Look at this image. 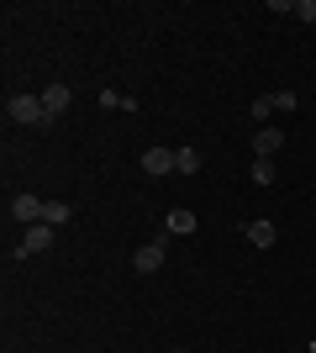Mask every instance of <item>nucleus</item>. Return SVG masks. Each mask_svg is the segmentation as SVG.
I'll return each instance as SVG.
<instances>
[{
	"label": "nucleus",
	"mask_w": 316,
	"mask_h": 353,
	"mask_svg": "<svg viewBox=\"0 0 316 353\" xmlns=\"http://www.w3.org/2000/svg\"><path fill=\"white\" fill-rule=\"evenodd\" d=\"M174 353H185V348H174Z\"/></svg>",
	"instance_id": "obj_17"
},
{
	"label": "nucleus",
	"mask_w": 316,
	"mask_h": 353,
	"mask_svg": "<svg viewBox=\"0 0 316 353\" xmlns=\"http://www.w3.org/2000/svg\"><path fill=\"white\" fill-rule=\"evenodd\" d=\"M69 105H74V90H69V85H48V90H43V111H48V121H59Z\"/></svg>",
	"instance_id": "obj_3"
},
{
	"label": "nucleus",
	"mask_w": 316,
	"mask_h": 353,
	"mask_svg": "<svg viewBox=\"0 0 316 353\" xmlns=\"http://www.w3.org/2000/svg\"><path fill=\"white\" fill-rule=\"evenodd\" d=\"M242 237H248V243H253V248H274V221H242Z\"/></svg>",
	"instance_id": "obj_9"
},
{
	"label": "nucleus",
	"mask_w": 316,
	"mask_h": 353,
	"mask_svg": "<svg viewBox=\"0 0 316 353\" xmlns=\"http://www.w3.org/2000/svg\"><path fill=\"white\" fill-rule=\"evenodd\" d=\"M11 221L37 227V221H43V201H37V195H11Z\"/></svg>",
	"instance_id": "obj_5"
},
{
	"label": "nucleus",
	"mask_w": 316,
	"mask_h": 353,
	"mask_svg": "<svg viewBox=\"0 0 316 353\" xmlns=\"http://www.w3.org/2000/svg\"><path fill=\"white\" fill-rule=\"evenodd\" d=\"M196 227H200V221H196V211H185V206H174V211L164 216V232H169V237H190Z\"/></svg>",
	"instance_id": "obj_7"
},
{
	"label": "nucleus",
	"mask_w": 316,
	"mask_h": 353,
	"mask_svg": "<svg viewBox=\"0 0 316 353\" xmlns=\"http://www.w3.org/2000/svg\"><path fill=\"white\" fill-rule=\"evenodd\" d=\"M69 216H74V206H69V201H43V221H48V227H63Z\"/></svg>",
	"instance_id": "obj_10"
},
{
	"label": "nucleus",
	"mask_w": 316,
	"mask_h": 353,
	"mask_svg": "<svg viewBox=\"0 0 316 353\" xmlns=\"http://www.w3.org/2000/svg\"><path fill=\"white\" fill-rule=\"evenodd\" d=\"M306 353H311V348H306Z\"/></svg>",
	"instance_id": "obj_18"
},
{
	"label": "nucleus",
	"mask_w": 316,
	"mask_h": 353,
	"mask_svg": "<svg viewBox=\"0 0 316 353\" xmlns=\"http://www.w3.org/2000/svg\"><path fill=\"white\" fill-rule=\"evenodd\" d=\"M248 179H253V185H274V163H269V159H253Z\"/></svg>",
	"instance_id": "obj_12"
},
{
	"label": "nucleus",
	"mask_w": 316,
	"mask_h": 353,
	"mask_svg": "<svg viewBox=\"0 0 316 353\" xmlns=\"http://www.w3.org/2000/svg\"><path fill=\"white\" fill-rule=\"evenodd\" d=\"M295 105H301L295 90H274V111H295Z\"/></svg>",
	"instance_id": "obj_13"
},
{
	"label": "nucleus",
	"mask_w": 316,
	"mask_h": 353,
	"mask_svg": "<svg viewBox=\"0 0 316 353\" xmlns=\"http://www.w3.org/2000/svg\"><path fill=\"white\" fill-rule=\"evenodd\" d=\"M164 259H169L164 237H153V243H143V248L132 253V269H137V274H158V269H164Z\"/></svg>",
	"instance_id": "obj_2"
},
{
	"label": "nucleus",
	"mask_w": 316,
	"mask_h": 353,
	"mask_svg": "<svg viewBox=\"0 0 316 353\" xmlns=\"http://www.w3.org/2000/svg\"><path fill=\"white\" fill-rule=\"evenodd\" d=\"M295 16H301L306 27H311V21H316V0H295Z\"/></svg>",
	"instance_id": "obj_15"
},
{
	"label": "nucleus",
	"mask_w": 316,
	"mask_h": 353,
	"mask_svg": "<svg viewBox=\"0 0 316 353\" xmlns=\"http://www.w3.org/2000/svg\"><path fill=\"white\" fill-rule=\"evenodd\" d=\"M280 148H285V132H280V127H258V137H253V153H258V159H274Z\"/></svg>",
	"instance_id": "obj_8"
},
{
	"label": "nucleus",
	"mask_w": 316,
	"mask_h": 353,
	"mask_svg": "<svg viewBox=\"0 0 316 353\" xmlns=\"http://www.w3.org/2000/svg\"><path fill=\"white\" fill-rule=\"evenodd\" d=\"M174 169H180V174H196V169H200V148H174Z\"/></svg>",
	"instance_id": "obj_11"
},
{
	"label": "nucleus",
	"mask_w": 316,
	"mask_h": 353,
	"mask_svg": "<svg viewBox=\"0 0 316 353\" xmlns=\"http://www.w3.org/2000/svg\"><path fill=\"white\" fill-rule=\"evenodd\" d=\"M248 111H253V121H258V127H264V121H269V111H274V95H264V101H253V105H248Z\"/></svg>",
	"instance_id": "obj_14"
},
{
	"label": "nucleus",
	"mask_w": 316,
	"mask_h": 353,
	"mask_svg": "<svg viewBox=\"0 0 316 353\" xmlns=\"http://www.w3.org/2000/svg\"><path fill=\"white\" fill-rule=\"evenodd\" d=\"M6 117H11L16 127H48L43 95H11V101H6Z\"/></svg>",
	"instance_id": "obj_1"
},
{
	"label": "nucleus",
	"mask_w": 316,
	"mask_h": 353,
	"mask_svg": "<svg viewBox=\"0 0 316 353\" xmlns=\"http://www.w3.org/2000/svg\"><path fill=\"white\" fill-rule=\"evenodd\" d=\"M143 174H174V148H148V153H143Z\"/></svg>",
	"instance_id": "obj_6"
},
{
	"label": "nucleus",
	"mask_w": 316,
	"mask_h": 353,
	"mask_svg": "<svg viewBox=\"0 0 316 353\" xmlns=\"http://www.w3.org/2000/svg\"><path fill=\"white\" fill-rule=\"evenodd\" d=\"M101 105H105V111H116V105H127V95H116V90H101Z\"/></svg>",
	"instance_id": "obj_16"
},
{
	"label": "nucleus",
	"mask_w": 316,
	"mask_h": 353,
	"mask_svg": "<svg viewBox=\"0 0 316 353\" xmlns=\"http://www.w3.org/2000/svg\"><path fill=\"white\" fill-rule=\"evenodd\" d=\"M48 243H53V227H48V221H37V227H27V232H21V248H16V259H32V253H43Z\"/></svg>",
	"instance_id": "obj_4"
}]
</instances>
